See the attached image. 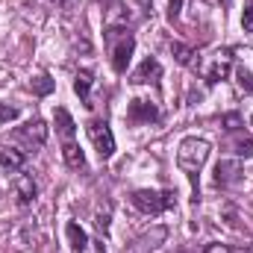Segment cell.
<instances>
[{
	"label": "cell",
	"instance_id": "obj_1",
	"mask_svg": "<svg viewBox=\"0 0 253 253\" xmlns=\"http://www.w3.org/2000/svg\"><path fill=\"white\" fill-rule=\"evenodd\" d=\"M209 141L206 138H183L180 141V150H177V165H180V171L189 177L191 189L197 194V180H200V168L206 165V159H209Z\"/></svg>",
	"mask_w": 253,
	"mask_h": 253
},
{
	"label": "cell",
	"instance_id": "obj_2",
	"mask_svg": "<svg viewBox=\"0 0 253 253\" xmlns=\"http://www.w3.org/2000/svg\"><path fill=\"white\" fill-rule=\"evenodd\" d=\"M106 47H109V56H112V71L126 74V65H129L132 50H135V36L124 27H109L106 30Z\"/></svg>",
	"mask_w": 253,
	"mask_h": 253
},
{
	"label": "cell",
	"instance_id": "obj_3",
	"mask_svg": "<svg viewBox=\"0 0 253 253\" xmlns=\"http://www.w3.org/2000/svg\"><path fill=\"white\" fill-rule=\"evenodd\" d=\"M174 191H153V189H135L129 194V203L141 215H162L174 206Z\"/></svg>",
	"mask_w": 253,
	"mask_h": 253
},
{
	"label": "cell",
	"instance_id": "obj_4",
	"mask_svg": "<svg viewBox=\"0 0 253 253\" xmlns=\"http://www.w3.org/2000/svg\"><path fill=\"white\" fill-rule=\"evenodd\" d=\"M85 132H88V138H91L97 156H100V159H112V153H115V135H112L109 124H106L103 118H88V121H85Z\"/></svg>",
	"mask_w": 253,
	"mask_h": 253
},
{
	"label": "cell",
	"instance_id": "obj_5",
	"mask_svg": "<svg viewBox=\"0 0 253 253\" xmlns=\"http://www.w3.org/2000/svg\"><path fill=\"white\" fill-rule=\"evenodd\" d=\"M233 62H236V50H233V47H221V50H215V53H212V65L203 71L206 85H218L221 80H227L230 71H233Z\"/></svg>",
	"mask_w": 253,
	"mask_h": 253
},
{
	"label": "cell",
	"instance_id": "obj_6",
	"mask_svg": "<svg viewBox=\"0 0 253 253\" xmlns=\"http://www.w3.org/2000/svg\"><path fill=\"white\" fill-rule=\"evenodd\" d=\"M15 141H21V144L27 147V153L42 150V147H44V141H47V124H44L42 118L27 121L24 126H18V129H15Z\"/></svg>",
	"mask_w": 253,
	"mask_h": 253
},
{
	"label": "cell",
	"instance_id": "obj_7",
	"mask_svg": "<svg viewBox=\"0 0 253 253\" xmlns=\"http://www.w3.org/2000/svg\"><path fill=\"white\" fill-rule=\"evenodd\" d=\"M126 121H129V124H135V126H141V124H156V121H159V106H156L153 100L135 97V100H129Z\"/></svg>",
	"mask_w": 253,
	"mask_h": 253
},
{
	"label": "cell",
	"instance_id": "obj_8",
	"mask_svg": "<svg viewBox=\"0 0 253 253\" xmlns=\"http://www.w3.org/2000/svg\"><path fill=\"white\" fill-rule=\"evenodd\" d=\"M12 194H15L18 206H33L36 197H39V183L33 180V174H24V171H21V174L12 180Z\"/></svg>",
	"mask_w": 253,
	"mask_h": 253
},
{
	"label": "cell",
	"instance_id": "obj_9",
	"mask_svg": "<svg viewBox=\"0 0 253 253\" xmlns=\"http://www.w3.org/2000/svg\"><path fill=\"white\" fill-rule=\"evenodd\" d=\"M168 239V227H153V230H147V233H141L138 239H132V245L126 248L124 253H150V251H156L162 242Z\"/></svg>",
	"mask_w": 253,
	"mask_h": 253
},
{
	"label": "cell",
	"instance_id": "obj_10",
	"mask_svg": "<svg viewBox=\"0 0 253 253\" xmlns=\"http://www.w3.org/2000/svg\"><path fill=\"white\" fill-rule=\"evenodd\" d=\"M215 186H221V189H230V186H236V183H242V165L236 162V159H221L218 165H215Z\"/></svg>",
	"mask_w": 253,
	"mask_h": 253
},
{
	"label": "cell",
	"instance_id": "obj_11",
	"mask_svg": "<svg viewBox=\"0 0 253 253\" xmlns=\"http://www.w3.org/2000/svg\"><path fill=\"white\" fill-rule=\"evenodd\" d=\"M159 80H162V65H159V59H153V56H147L144 62L132 71V77H129V83H135V85H144V83L159 85Z\"/></svg>",
	"mask_w": 253,
	"mask_h": 253
},
{
	"label": "cell",
	"instance_id": "obj_12",
	"mask_svg": "<svg viewBox=\"0 0 253 253\" xmlns=\"http://www.w3.org/2000/svg\"><path fill=\"white\" fill-rule=\"evenodd\" d=\"M27 150H18V147H9V144H3L0 147V168L6 171V174H21L24 171V165H27Z\"/></svg>",
	"mask_w": 253,
	"mask_h": 253
},
{
	"label": "cell",
	"instance_id": "obj_13",
	"mask_svg": "<svg viewBox=\"0 0 253 253\" xmlns=\"http://www.w3.org/2000/svg\"><path fill=\"white\" fill-rule=\"evenodd\" d=\"M171 56H174V62H180L189 71H200V53L183 42H171Z\"/></svg>",
	"mask_w": 253,
	"mask_h": 253
},
{
	"label": "cell",
	"instance_id": "obj_14",
	"mask_svg": "<svg viewBox=\"0 0 253 253\" xmlns=\"http://www.w3.org/2000/svg\"><path fill=\"white\" fill-rule=\"evenodd\" d=\"M91 85H94V74L88 68H83V71L74 74V91L83 100V106H91Z\"/></svg>",
	"mask_w": 253,
	"mask_h": 253
},
{
	"label": "cell",
	"instance_id": "obj_15",
	"mask_svg": "<svg viewBox=\"0 0 253 253\" xmlns=\"http://www.w3.org/2000/svg\"><path fill=\"white\" fill-rule=\"evenodd\" d=\"M65 236H68V245H71V253H85L88 251V236H85V230L77 224V221H68L65 224Z\"/></svg>",
	"mask_w": 253,
	"mask_h": 253
},
{
	"label": "cell",
	"instance_id": "obj_16",
	"mask_svg": "<svg viewBox=\"0 0 253 253\" xmlns=\"http://www.w3.org/2000/svg\"><path fill=\"white\" fill-rule=\"evenodd\" d=\"M62 159H65V165L74 168V171H83V168H85V153H83V147L77 144V138L62 141Z\"/></svg>",
	"mask_w": 253,
	"mask_h": 253
},
{
	"label": "cell",
	"instance_id": "obj_17",
	"mask_svg": "<svg viewBox=\"0 0 253 253\" xmlns=\"http://www.w3.org/2000/svg\"><path fill=\"white\" fill-rule=\"evenodd\" d=\"M53 118H56V129H59V135H62V141H71V138H74V132H77V124H74V118H71V112H68L65 106H56V112H53Z\"/></svg>",
	"mask_w": 253,
	"mask_h": 253
},
{
	"label": "cell",
	"instance_id": "obj_18",
	"mask_svg": "<svg viewBox=\"0 0 253 253\" xmlns=\"http://www.w3.org/2000/svg\"><path fill=\"white\" fill-rule=\"evenodd\" d=\"M236 85H239L245 94H253V68L248 62H242L236 68Z\"/></svg>",
	"mask_w": 253,
	"mask_h": 253
},
{
	"label": "cell",
	"instance_id": "obj_19",
	"mask_svg": "<svg viewBox=\"0 0 253 253\" xmlns=\"http://www.w3.org/2000/svg\"><path fill=\"white\" fill-rule=\"evenodd\" d=\"M109 215H112V206H109V203H106L103 209H97V212H94V227H97V233H100V236H106V233H109Z\"/></svg>",
	"mask_w": 253,
	"mask_h": 253
},
{
	"label": "cell",
	"instance_id": "obj_20",
	"mask_svg": "<svg viewBox=\"0 0 253 253\" xmlns=\"http://www.w3.org/2000/svg\"><path fill=\"white\" fill-rule=\"evenodd\" d=\"M33 91H36V94H50V91H53V80H50L47 74H42L39 80H33Z\"/></svg>",
	"mask_w": 253,
	"mask_h": 253
},
{
	"label": "cell",
	"instance_id": "obj_21",
	"mask_svg": "<svg viewBox=\"0 0 253 253\" xmlns=\"http://www.w3.org/2000/svg\"><path fill=\"white\" fill-rule=\"evenodd\" d=\"M221 124H224L227 132H239V129H242V115L230 112V115H224V118H221Z\"/></svg>",
	"mask_w": 253,
	"mask_h": 253
},
{
	"label": "cell",
	"instance_id": "obj_22",
	"mask_svg": "<svg viewBox=\"0 0 253 253\" xmlns=\"http://www.w3.org/2000/svg\"><path fill=\"white\" fill-rule=\"evenodd\" d=\"M242 27H245V33H253V0L245 3V15H242Z\"/></svg>",
	"mask_w": 253,
	"mask_h": 253
},
{
	"label": "cell",
	"instance_id": "obj_23",
	"mask_svg": "<svg viewBox=\"0 0 253 253\" xmlns=\"http://www.w3.org/2000/svg\"><path fill=\"white\" fill-rule=\"evenodd\" d=\"M21 112L15 109V106H6V103H0V124H9V121H15Z\"/></svg>",
	"mask_w": 253,
	"mask_h": 253
},
{
	"label": "cell",
	"instance_id": "obj_24",
	"mask_svg": "<svg viewBox=\"0 0 253 253\" xmlns=\"http://www.w3.org/2000/svg\"><path fill=\"white\" fill-rule=\"evenodd\" d=\"M183 9V0H168V21H177Z\"/></svg>",
	"mask_w": 253,
	"mask_h": 253
},
{
	"label": "cell",
	"instance_id": "obj_25",
	"mask_svg": "<svg viewBox=\"0 0 253 253\" xmlns=\"http://www.w3.org/2000/svg\"><path fill=\"white\" fill-rule=\"evenodd\" d=\"M203 253H233L227 245H221V242H212V245H206L203 248Z\"/></svg>",
	"mask_w": 253,
	"mask_h": 253
},
{
	"label": "cell",
	"instance_id": "obj_26",
	"mask_svg": "<svg viewBox=\"0 0 253 253\" xmlns=\"http://www.w3.org/2000/svg\"><path fill=\"white\" fill-rule=\"evenodd\" d=\"M53 3H56V6H59V9H68V6H71V3H74V0H53Z\"/></svg>",
	"mask_w": 253,
	"mask_h": 253
},
{
	"label": "cell",
	"instance_id": "obj_27",
	"mask_svg": "<svg viewBox=\"0 0 253 253\" xmlns=\"http://www.w3.org/2000/svg\"><path fill=\"white\" fill-rule=\"evenodd\" d=\"M239 253H253V242H251V245H248V248H242V251H239Z\"/></svg>",
	"mask_w": 253,
	"mask_h": 253
},
{
	"label": "cell",
	"instance_id": "obj_28",
	"mask_svg": "<svg viewBox=\"0 0 253 253\" xmlns=\"http://www.w3.org/2000/svg\"><path fill=\"white\" fill-rule=\"evenodd\" d=\"M251 126H253V115H251Z\"/></svg>",
	"mask_w": 253,
	"mask_h": 253
}]
</instances>
